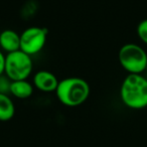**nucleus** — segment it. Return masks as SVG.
<instances>
[{
	"mask_svg": "<svg viewBox=\"0 0 147 147\" xmlns=\"http://www.w3.org/2000/svg\"><path fill=\"white\" fill-rule=\"evenodd\" d=\"M0 49L10 53L20 49V33L13 29H5L0 32Z\"/></svg>",
	"mask_w": 147,
	"mask_h": 147,
	"instance_id": "0eeeda50",
	"label": "nucleus"
},
{
	"mask_svg": "<svg viewBox=\"0 0 147 147\" xmlns=\"http://www.w3.org/2000/svg\"><path fill=\"white\" fill-rule=\"evenodd\" d=\"M4 65H5V55L0 49V76L4 74Z\"/></svg>",
	"mask_w": 147,
	"mask_h": 147,
	"instance_id": "f8f14e48",
	"label": "nucleus"
},
{
	"mask_svg": "<svg viewBox=\"0 0 147 147\" xmlns=\"http://www.w3.org/2000/svg\"><path fill=\"white\" fill-rule=\"evenodd\" d=\"M118 61L128 74H142L146 69L147 53L137 43H125L118 51Z\"/></svg>",
	"mask_w": 147,
	"mask_h": 147,
	"instance_id": "7ed1b4c3",
	"label": "nucleus"
},
{
	"mask_svg": "<svg viewBox=\"0 0 147 147\" xmlns=\"http://www.w3.org/2000/svg\"><path fill=\"white\" fill-rule=\"evenodd\" d=\"M136 33L138 38L143 45H147V18L141 20L137 24L136 27Z\"/></svg>",
	"mask_w": 147,
	"mask_h": 147,
	"instance_id": "9d476101",
	"label": "nucleus"
},
{
	"mask_svg": "<svg viewBox=\"0 0 147 147\" xmlns=\"http://www.w3.org/2000/svg\"><path fill=\"white\" fill-rule=\"evenodd\" d=\"M59 81L57 76L47 69H41L33 75L32 85L34 89L42 93H53L57 90Z\"/></svg>",
	"mask_w": 147,
	"mask_h": 147,
	"instance_id": "423d86ee",
	"label": "nucleus"
},
{
	"mask_svg": "<svg viewBox=\"0 0 147 147\" xmlns=\"http://www.w3.org/2000/svg\"><path fill=\"white\" fill-rule=\"evenodd\" d=\"M146 109H147V108H146Z\"/></svg>",
	"mask_w": 147,
	"mask_h": 147,
	"instance_id": "4468645a",
	"label": "nucleus"
},
{
	"mask_svg": "<svg viewBox=\"0 0 147 147\" xmlns=\"http://www.w3.org/2000/svg\"><path fill=\"white\" fill-rule=\"evenodd\" d=\"M57 100L65 107H78L90 97V85L79 77H69L59 82L55 90Z\"/></svg>",
	"mask_w": 147,
	"mask_h": 147,
	"instance_id": "f03ea898",
	"label": "nucleus"
},
{
	"mask_svg": "<svg viewBox=\"0 0 147 147\" xmlns=\"http://www.w3.org/2000/svg\"><path fill=\"white\" fill-rule=\"evenodd\" d=\"M33 71L32 57L18 49L5 55L4 75L11 81L27 80Z\"/></svg>",
	"mask_w": 147,
	"mask_h": 147,
	"instance_id": "20e7f679",
	"label": "nucleus"
},
{
	"mask_svg": "<svg viewBox=\"0 0 147 147\" xmlns=\"http://www.w3.org/2000/svg\"><path fill=\"white\" fill-rule=\"evenodd\" d=\"M47 29L41 26H30L20 33V51L29 55H35L45 47L47 39Z\"/></svg>",
	"mask_w": 147,
	"mask_h": 147,
	"instance_id": "39448f33",
	"label": "nucleus"
},
{
	"mask_svg": "<svg viewBox=\"0 0 147 147\" xmlns=\"http://www.w3.org/2000/svg\"><path fill=\"white\" fill-rule=\"evenodd\" d=\"M11 82H12V81H11L7 76H5L4 74L0 76V94L9 95Z\"/></svg>",
	"mask_w": 147,
	"mask_h": 147,
	"instance_id": "9b49d317",
	"label": "nucleus"
},
{
	"mask_svg": "<svg viewBox=\"0 0 147 147\" xmlns=\"http://www.w3.org/2000/svg\"><path fill=\"white\" fill-rule=\"evenodd\" d=\"M121 102L132 110L147 108V78L142 74H128L120 87Z\"/></svg>",
	"mask_w": 147,
	"mask_h": 147,
	"instance_id": "f257e3e1",
	"label": "nucleus"
},
{
	"mask_svg": "<svg viewBox=\"0 0 147 147\" xmlns=\"http://www.w3.org/2000/svg\"><path fill=\"white\" fill-rule=\"evenodd\" d=\"M15 115V105L10 95L0 94V122H7Z\"/></svg>",
	"mask_w": 147,
	"mask_h": 147,
	"instance_id": "1a4fd4ad",
	"label": "nucleus"
},
{
	"mask_svg": "<svg viewBox=\"0 0 147 147\" xmlns=\"http://www.w3.org/2000/svg\"><path fill=\"white\" fill-rule=\"evenodd\" d=\"M145 71H147V65H146V69H145Z\"/></svg>",
	"mask_w": 147,
	"mask_h": 147,
	"instance_id": "ddd939ff",
	"label": "nucleus"
},
{
	"mask_svg": "<svg viewBox=\"0 0 147 147\" xmlns=\"http://www.w3.org/2000/svg\"><path fill=\"white\" fill-rule=\"evenodd\" d=\"M33 91H34V87L32 83L28 82L27 80L12 81L9 95L19 100H25L32 96Z\"/></svg>",
	"mask_w": 147,
	"mask_h": 147,
	"instance_id": "6e6552de",
	"label": "nucleus"
}]
</instances>
